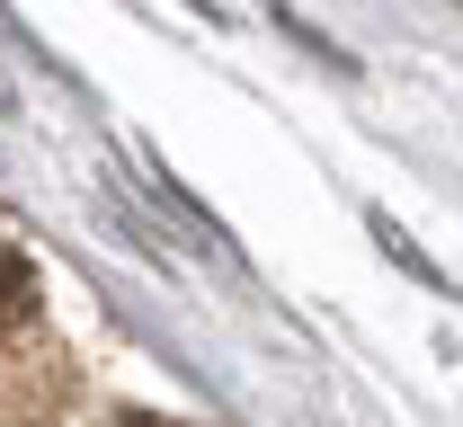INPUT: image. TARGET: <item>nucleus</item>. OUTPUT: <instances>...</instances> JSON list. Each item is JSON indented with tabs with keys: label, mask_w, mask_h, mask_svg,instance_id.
Wrapping results in <instances>:
<instances>
[{
	"label": "nucleus",
	"mask_w": 463,
	"mask_h": 427,
	"mask_svg": "<svg viewBox=\"0 0 463 427\" xmlns=\"http://www.w3.org/2000/svg\"><path fill=\"white\" fill-rule=\"evenodd\" d=\"M27 311H36V276H27V258H18V249L0 241V330H18Z\"/></svg>",
	"instance_id": "f257e3e1"
},
{
	"label": "nucleus",
	"mask_w": 463,
	"mask_h": 427,
	"mask_svg": "<svg viewBox=\"0 0 463 427\" xmlns=\"http://www.w3.org/2000/svg\"><path fill=\"white\" fill-rule=\"evenodd\" d=\"M125 427H161V419H125Z\"/></svg>",
	"instance_id": "f03ea898"
}]
</instances>
